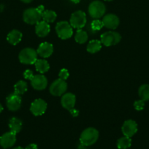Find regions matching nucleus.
I'll list each match as a JSON object with an SVG mask.
<instances>
[{"instance_id": "nucleus-1", "label": "nucleus", "mask_w": 149, "mask_h": 149, "mask_svg": "<svg viewBox=\"0 0 149 149\" xmlns=\"http://www.w3.org/2000/svg\"><path fill=\"white\" fill-rule=\"evenodd\" d=\"M44 10V7L42 5L36 8L31 7L26 9L23 13V21L29 25L37 24L42 19V13Z\"/></svg>"}, {"instance_id": "nucleus-2", "label": "nucleus", "mask_w": 149, "mask_h": 149, "mask_svg": "<svg viewBox=\"0 0 149 149\" xmlns=\"http://www.w3.org/2000/svg\"><path fill=\"white\" fill-rule=\"evenodd\" d=\"M99 138V132L93 127L86 128L82 132L80 137V142L83 146L93 145Z\"/></svg>"}, {"instance_id": "nucleus-3", "label": "nucleus", "mask_w": 149, "mask_h": 149, "mask_svg": "<svg viewBox=\"0 0 149 149\" xmlns=\"http://www.w3.org/2000/svg\"><path fill=\"white\" fill-rule=\"evenodd\" d=\"M37 50L31 47H26L22 49L18 55V59L20 62L26 65H32L34 64L37 60Z\"/></svg>"}, {"instance_id": "nucleus-4", "label": "nucleus", "mask_w": 149, "mask_h": 149, "mask_svg": "<svg viewBox=\"0 0 149 149\" xmlns=\"http://www.w3.org/2000/svg\"><path fill=\"white\" fill-rule=\"evenodd\" d=\"M56 32L58 37L61 39H68L73 34L72 26L69 22L64 20L57 23L56 25Z\"/></svg>"}, {"instance_id": "nucleus-5", "label": "nucleus", "mask_w": 149, "mask_h": 149, "mask_svg": "<svg viewBox=\"0 0 149 149\" xmlns=\"http://www.w3.org/2000/svg\"><path fill=\"white\" fill-rule=\"evenodd\" d=\"M89 14L92 18L93 19H99L104 16L105 12H106V7L104 4V3L101 1H93L89 4Z\"/></svg>"}, {"instance_id": "nucleus-6", "label": "nucleus", "mask_w": 149, "mask_h": 149, "mask_svg": "<svg viewBox=\"0 0 149 149\" xmlns=\"http://www.w3.org/2000/svg\"><path fill=\"white\" fill-rule=\"evenodd\" d=\"M100 39L102 45L106 47H110L119 43L121 40V36L118 32L110 31L102 33L100 36Z\"/></svg>"}, {"instance_id": "nucleus-7", "label": "nucleus", "mask_w": 149, "mask_h": 149, "mask_svg": "<svg viewBox=\"0 0 149 149\" xmlns=\"http://www.w3.org/2000/svg\"><path fill=\"white\" fill-rule=\"evenodd\" d=\"M87 22L86 15L82 10H77L72 14L70 19V23L72 28L76 29H82Z\"/></svg>"}, {"instance_id": "nucleus-8", "label": "nucleus", "mask_w": 149, "mask_h": 149, "mask_svg": "<svg viewBox=\"0 0 149 149\" xmlns=\"http://www.w3.org/2000/svg\"><path fill=\"white\" fill-rule=\"evenodd\" d=\"M67 90V84L64 80L56 79L50 86V93L53 96H61Z\"/></svg>"}, {"instance_id": "nucleus-9", "label": "nucleus", "mask_w": 149, "mask_h": 149, "mask_svg": "<svg viewBox=\"0 0 149 149\" xmlns=\"http://www.w3.org/2000/svg\"><path fill=\"white\" fill-rule=\"evenodd\" d=\"M47 103L41 98L36 99L30 106V111L34 116H42L47 110Z\"/></svg>"}, {"instance_id": "nucleus-10", "label": "nucleus", "mask_w": 149, "mask_h": 149, "mask_svg": "<svg viewBox=\"0 0 149 149\" xmlns=\"http://www.w3.org/2000/svg\"><path fill=\"white\" fill-rule=\"evenodd\" d=\"M6 105L7 109L11 111H16L21 106V97L16 93L9 95L6 99Z\"/></svg>"}, {"instance_id": "nucleus-11", "label": "nucleus", "mask_w": 149, "mask_h": 149, "mask_svg": "<svg viewBox=\"0 0 149 149\" xmlns=\"http://www.w3.org/2000/svg\"><path fill=\"white\" fill-rule=\"evenodd\" d=\"M31 81V85L36 90H43L48 86V79L42 74L34 75Z\"/></svg>"}, {"instance_id": "nucleus-12", "label": "nucleus", "mask_w": 149, "mask_h": 149, "mask_svg": "<svg viewBox=\"0 0 149 149\" xmlns=\"http://www.w3.org/2000/svg\"><path fill=\"white\" fill-rule=\"evenodd\" d=\"M16 142V134L7 132L0 137V146L3 148L7 149L13 147Z\"/></svg>"}, {"instance_id": "nucleus-13", "label": "nucleus", "mask_w": 149, "mask_h": 149, "mask_svg": "<svg viewBox=\"0 0 149 149\" xmlns=\"http://www.w3.org/2000/svg\"><path fill=\"white\" fill-rule=\"evenodd\" d=\"M121 131L124 136L131 138L137 132V124L131 119L125 121L121 127Z\"/></svg>"}, {"instance_id": "nucleus-14", "label": "nucleus", "mask_w": 149, "mask_h": 149, "mask_svg": "<svg viewBox=\"0 0 149 149\" xmlns=\"http://www.w3.org/2000/svg\"><path fill=\"white\" fill-rule=\"evenodd\" d=\"M102 23L105 28L111 30H114L118 26L120 23L119 18L114 14L105 15L102 18Z\"/></svg>"}, {"instance_id": "nucleus-15", "label": "nucleus", "mask_w": 149, "mask_h": 149, "mask_svg": "<svg viewBox=\"0 0 149 149\" xmlns=\"http://www.w3.org/2000/svg\"><path fill=\"white\" fill-rule=\"evenodd\" d=\"M76 103V97L74 94L71 93H64L62 95L61 99V104L63 108L70 111V109L74 108Z\"/></svg>"}, {"instance_id": "nucleus-16", "label": "nucleus", "mask_w": 149, "mask_h": 149, "mask_svg": "<svg viewBox=\"0 0 149 149\" xmlns=\"http://www.w3.org/2000/svg\"><path fill=\"white\" fill-rule=\"evenodd\" d=\"M37 52L42 58H49L53 52V46L49 42H42L38 47Z\"/></svg>"}, {"instance_id": "nucleus-17", "label": "nucleus", "mask_w": 149, "mask_h": 149, "mask_svg": "<svg viewBox=\"0 0 149 149\" xmlns=\"http://www.w3.org/2000/svg\"><path fill=\"white\" fill-rule=\"evenodd\" d=\"M50 31H51V26H50L49 23L44 20L42 21L40 20L39 22H38L35 26V33L39 37H45L50 33Z\"/></svg>"}, {"instance_id": "nucleus-18", "label": "nucleus", "mask_w": 149, "mask_h": 149, "mask_svg": "<svg viewBox=\"0 0 149 149\" xmlns=\"http://www.w3.org/2000/svg\"><path fill=\"white\" fill-rule=\"evenodd\" d=\"M22 36H23V34L20 31L14 29L7 34V40L10 45H16L21 41Z\"/></svg>"}, {"instance_id": "nucleus-19", "label": "nucleus", "mask_w": 149, "mask_h": 149, "mask_svg": "<svg viewBox=\"0 0 149 149\" xmlns=\"http://www.w3.org/2000/svg\"><path fill=\"white\" fill-rule=\"evenodd\" d=\"M8 126L10 130V132L15 134H18L21 130L23 123H22V121L18 118L13 117L9 121Z\"/></svg>"}, {"instance_id": "nucleus-20", "label": "nucleus", "mask_w": 149, "mask_h": 149, "mask_svg": "<svg viewBox=\"0 0 149 149\" xmlns=\"http://www.w3.org/2000/svg\"><path fill=\"white\" fill-rule=\"evenodd\" d=\"M34 66L36 71L39 74H45L48 71L50 68V65L48 61L45 59H37L34 63Z\"/></svg>"}, {"instance_id": "nucleus-21", "label": "nucleus", "mask_w": 149, "mask_h": 149, "mask_svg": "<svg viewBox=\"0 0 149 149\" xmlns=\"http://www.w3.org/2000/svg\"><path fill=\"white\" fill-rule=\"evenodd\" d=\"M102 44L101 41L97 40V39H93V40L90 41L89 42L86 49L89 53H96L102 49Z\"/></svg>"}, {"instance_id": "nucleus-22", "label": "nucleus", "mask_w": 149, "mask_h": 149, "mask_svg": "<svg viewBox=\"0 0 149 149\" xmlns=\"http://www.w3.org/2000/svg\"><path fill=\"white\" fill-rule=\"evenodd\" d=\"M57 17L56 13L53 10H44L42 13V18L44 21L47 22L48 23H53Z\"/></svg>"}, {"instance_id": "nucleus-23", "label": "nucleus", "mask_w": 149, "mask_h": 149, "mask_svg": "<svg viewBox=\"0 0 149 149\" xmlns=\"http://www.w3.org/2000/svg\"><path fill=\"white\" fill-rule=\"evenodd\" d=\"M27 83L23 80H20L14 85V93L19 95H21L27 91Z\"/></svg>"}, {"instance_id": "nucleus-24", "label": "nucleus", "mask_w": 149, "mask_h": 149, "mask_svg": "<svg viewBox=\"0 0 149 149\" xmlns=\"http://www.w3.org/2000/svg\"><path fill=\"white\" fill-rule=\"evenodd\" d=\"M131 145V138L124 136L120 138L117 141V147L118 149H127Z\"/></svg>"}, {"instance_id": "nucleus-25", "label": "nucleus", "mask_w": 149, "mask_h": 149, "mask_svg": "<svg viewBox=\"0 0 149 149\" xmlns=\"http://www.w3.org/2000/svg\"><path fill=\"white\" fill-rule=\"evenodd\" d=\"M138 94L140 99L144 101L149 100V84H143L138 90Z\"/></svg>"}, {"instance_id": "nucleus-26", "label": "nucleus", "mask_w": 149, "mask_h": 149, "mask_svg": "<svg viewBox=\"0 0 149 149\" xmlns=\"http://www.w3.org/2000/svg\"><path fill=\"white\" fill-rule=\"evenodd\" d=\"M74 40L78 44H84L88 40V34L85 31L77 29L74 36Z\"/></svg>"}, {"instance_id": "nucleus-27", "label": "nucleus", "mask_w": 149, "mask_h": 149, "mask_svg": "<svg viewBox=\"0 0 149 149\" xmlns=\"http://www.w3.org/2000/svg\"><path fill=\"white\" fill-rule=\"evenodd\" d=\"M103 26H104L103 23H102V21H101L99 19H94L91 22V27L92 30L94 31H97L101 30Z\"/></svg>"}, {"instance_id": "nucleus-28", "label": "nucleus", "mask_w": 149, "mask_h": 149, "mask_svg": "<svg viewBox=\"0 0 149 149\" xmlns=\"http://www.w3.org/2000/svg\"><path fill=\"white\" fill-rule=\"evenodd\" d=\"M69 76H70V73H69L68 70L66 69V68H62V69L60 70L59 73H58V77H59V79L64 80V81L68 79Z\"/></svg>"}, {"instance_id": "nucleus-29", "label": "nucleus", "mask_w": 149, "mask_h": 149, "mask_svg": "<svg viewBox=\"0 0 149 149\" xmlns=\"http://www.w3.org/2000/svg\"><path fill=\"white\" fill-rule=\"evenodd\" d=\"M134 107L137 111H142L143 110L145 107V101L142 99L138 100H136L134 103Z\"/></svg>"}, {"instance_id": "nucleus-30", "label": "nucleus", "mask_w": 149, "mask_h": 149, "mask_svg": "<svg viewBox=\"0 0 149 149\" xmlns=\"http://www.w3.org/2000/svg\"><path fill=\"white\" fill-rule=\"evenodd\" d=\"M33 77V72H32V71H31V70L27 69L23 72V77H24V79H26L31 80Z\"/></svg>"}, {"instance_id": "nucleus-31", "label": "nucleus", "mask_w": 149, "mask_h": 149, "mask_svg": "<svg viewBox=\"0 0 149 149\" xmlns=\"http://www.w3.org/2000/svg\"><path fill=\"white\" fill-rule=\"evenodd\" d=\"M70 113H71V115L73 116V117H77V116L79 115V111L77 110V109H75L74 108L70 109Z\"/></svg>"}, {"instance_id": "nucleus-32", "label": "nucleus", "mask_w": 149, "mask_h": 149, "mask_svg": "<svg viewBox=\"0 0 149 149\" xmlns=\"http://www.w3.org/2000/svg\"><path fill=\"white\" fill-rule=\"evenodd\" d=\"M24 149H38L37 146L34 143H31L28 145Z\"/></svg>"}, {"instance_id": "nucleus-33", "label": "nucleus", "mask_w": 149, "mask_h": 149, "mask_svg": "<svg viewBox=\"0 0 149 149\" xmlns=\"http://www.w3.org/2000/svg\"><path fill=\"white\" fill-rule=\"evenodd\" d=\"M20 1H23V2L24 3H31L33 0H20Z\"/></svg>"}, {"instance_id": "nucleus-34", "label": "nucleus", "mask_w": 149, "mask_h": 149, "mask_svg": "<svg viewBox=\"0 0 149 149\" xmlns=\"http://www.w3.org/2000/svg\"><path fill=\"white\" fill-rule=\"evenodd\" d=\"M70 1H71L72 2L74 3V4H77V3L80 2V0H70Z\"/></svg>"}, {"instance_id": "nucleus-35", "label": "nucleus", "mask_w": 149, "mask_h": 149, "mask_svg": "<svg viewBox=\"0 0 149 149\" xmlns=\"http://www.w3.org/2000/svg\"><path fill=\"white\" fill-rule=\"evenodd\" d=\"M3 111V106H2V105L1 104V103H0V113H1V111Z\"/></svg>"}, {"instance_id": "nucleus-36", "label": "nucleus", "mask_w": 149, "mask_h": 149, "mask_svg": "<svg viewBox=\"0 0 149 149\" xmlns=\"http://www.w3.org/2000/svg\"><path fill=\"white\" fill-rule=\"evenodd\" d=\"M13 149H24V148H23L20 146H18V147H15V148H14Z\"/></svg>"}, {"instance_id": "nucleus-37", "label": "nucleus", "mask_w": 149, "mask_h": 149, "mask_svg": "<svg viewBox=\"0 0 149 149\" xmlns=\"http://www.w3.org/2000/svg\"><path fill=\"white\" fill-rule=\"evenodd\" d=\"M105 1H112V0H105Z\"/></svg>"}, {"instance_id": "nucleus-38", "label": "nucleus", "mask_w": 149, "mask_h": 149, "mask_svg": "<svg viewBox=\"0 0 149 149\" xmlns=\"http://www.w3.org/2000/svg\"><path fill=\"white\" fill-rule=\"evenodd\" d=\"M81 149H86V148H81Z\"/></svg>"}]
</instances>
